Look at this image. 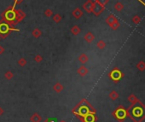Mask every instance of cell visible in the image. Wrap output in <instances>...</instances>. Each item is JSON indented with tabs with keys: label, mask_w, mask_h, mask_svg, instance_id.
I'll return each mask as SVG.
<instances>
[{
	"label": "cell",
	"mask_w": 145,
	"mask_h": 122,
	"mask_svg": "<svg viewBox=\"0 0 145 122\" xmlns=\"http://www.w3.org/2000/svg\"><path fill=\"white\" fill-rule=\"evenodd\" d=\"M113 115L116 118L117 120H119L121 122L123 120L126 118V115H127V112L126 110H124V108L122 106H120L119 108H117V110L113 113Z\"/></svg>",
	"instance_id": "6da1fadb"
},
{
	"label": "cell",
	"mask_w": 145,
	"mask_h": 122,
	"mask_svg": "<svg viewBox=\"0 0 145 122\" xmlns=\"http://www.w3.org/2000/svg\"><path fill=\"white\" fill-rule=\"evenodd\" d=\"M89 113H91V111L88 106H85V105L81 106L80 105V107H79V112L74 113V114H75V115H79V116H82V117H85V116L87 115Z\"/></svg>",
	"instance_id": "7a4b0ae2"
},
{
	"label": "cell",
	"mask_w": 145,
	"mask_h": 122,
	"mask_svg": "<svg viewBox=\"0 0 145 122\" xmlns=\"http://www.w3.org/2000/svg\"><path fill=\"white\" fill-rule=\"evenodd\" d=\"M109 76H111V78L114 81H115V82H117L122 77V74L118 69H114V71L109 74Z\"/></svg>",
	"instance_id": "3957f363"
},
{
	"label": "cell",
	"mask_w": 145,
	"mask_h": 122,
	"mask_svg": "<svg viewBox=\"0 0 145 122\" xmlns=\"http://www.w3.org/2000/svg\"><path fill=\"white\" fill-rule=\"evenodd\" d=\"M107 22L109 24V25H110L111 27H112L113 29H117L119 26H120V25H119L118 21H117V20L115 19L113 15L109 16V18L107 19Z\"/></svg>",
	"instance_id": "277c9868"
},
{
	"label": "cell",
	"mask_w": 145,
	"mask_h": 122,
	"mask_svg": "<svg viewBox=\"0 0 145 122\" xmlns=\"http://www.w3.org/2000/svg\"><path fill=\"white\" fill-rule=\"evenodd\" d=\"M143 113H144V110L142 108H140V107H135L132 111V114L135 117H140L141 115H143ZM143 117L145 119L144 115H143Z\"/></svg>",
	"instance_id": "5b68a950"
},
{
	"label": "cell",
	"mask_w": 145,
	"mask_h": 122,
	"mask_svg": "<svg viewBox=\"0 0 145 122\" xmlns=\"http://www.w3.org/2000/svg\"><path fill=\"white\" fill-rule=\"evenodd\" d=\"M96 120V116H95V114H92V113H89L87 115L85 116L84 118V122H95V121Z\"/></svg>",
	"instance_id": "8992f818"
},
{
	"label": "cell",
	"mask_w": 145,
	"mask_h": 122,
	"mask_svg": "<svg viewBox=\"0 0 145 122\" xmlns=\"http://www.w3.org/2000/svg\"><path fill=\"white\" fill-rule=\"evenodd\" d=\"M30 121L31 122H41L42 121V117L38 113H34L32 114L30 117Z\"/></svg>",
	"instance_id": "52a82bcc"
},
{
	"label": "cell",
	"mask_w": 145,
	"mask_h": 122,
	"mask_svg": "<svg viewBox=\"0 0 145 122\" xmlns=\"http://www.w3.org/2000/svg\"><path fill=\"white\" fill-rule=\"evenodd\" d=\"M88 72H89L88 69H87L85 66H80V67L79 68V70H78V74L82 77L85 76V75L88 74Z\"/></svg>",
	"instance_id": "ba28073f"
},
{
	"label": "cell",
	"mask_w": 145,
	"mask_h": 122,
	"mask_svg": "<svg viewBox=\"0 0 145 122\" xmlns=\"http://www.w3.org/2000/svg\"><path fill=\"white\" fill-rule=\"evenodd\" d=\"M63 89H64V86H63V85L61 84L60 82H56L53 86V90L55 92H58V93H60L61 92H62Z\"/></svg>",
	"instance_id": "9c48e42d"
},
{
	"label": "cell",
	"mask_w": 145,
	"mask_h": 122,
	"mask_svg": "<svg viewBox=\"0 0 145 122\" xmlns=\"http://www.w3.org/2000/svg\"><path fill=\"white\" fill-rule=\"evenodd\" d=\"M128 101L130 102V103H131V105H134L136 104V103H138V99H137V98L136 97V96L134 95V94H131V95L128 97Z\"/></svg>",
	"instance_id": "30bf717a"
},
{
	"label": "cell",
	"mask_w": 145,
	"mask_h": 122,
	"mask_svg": "<svg viewBox=\"0 0 145 122\" xmlns=\"http://www.w3.org/2000/svg\"><path fill=\"white\" fill-rule=\"evenodd\" d=\"M94 38H95V37L91 32H88L85 36V40L87 42H92L94 40Z\"/></svg>",
	"instance_id": "8fae6325"
},
{
	"label": "cell",
	"mask_w": 145,
	"mask_h": 122,
	"mask_svg": "<svg viewBox=\"0 0 145 122\" xmlns=\"http://www.w3.org/2000/svg\"><path fill=\"white\" fill-rule=\"evenodd\" d=\"M89 60V58H88V56H87L85 53H81V55L79 57V62L80 63H82V64H85V63L88 61Z\"/></svg>",
	"instance_id": "7c38bea8"
},
{
	"label": "cell",
	"mask_w": 145,
	"mask_h": 122,
	"mask_svg": "<svg viewBox=\"0 0 145 122\" xmlns=\"http://www.w3.org/2000/svg\"><path fill=\"white\" fill-rule=\"evenodd\" d=\"M119 93L117 92L116 91H114V90H113L112 92L109 93V98H110L111 99H112L113 101H114V100H116L117 98H119Z\"/></svg>",
	"instance_id": "4fadbf2b"
},
{
	"label": "cell",
	"mask_w": 145,
	"mask_h": 122,
	"mask_svg": "<svg viewBox=\"0 0 145 122\" xmlns=\"http://www.w3.org/2000/svg\"><path fill=\"white\" fill-rule=\"evenodd\" d=\"M137 68L140 71H143L145 70V63L144 61H140L138 64H137Z\"/></svg>",
	"instance_id": "5bb4252c"
},
{
	"label": "cell",
	"mask_w": 145,
	"mask_h": 122,
	"mask_svg": "<svg viewBox=\"0 0 145 122\" xmlns=\"http://www.w3.org/2000/svg\"><path fill=\"white\" fill-rule=\"evenodd\" d=\"M105 46H106V44H105V42H103V41H102V40H100L99 42H97V47L99 48L100 49H103L105 48Z\"/></svg>",
	"instance_id": "9a60e30c"
},
{
	"label": "cell",
	"mask_w": 145,
	"mask_h": 122,
	"mask_svg": "<svg viewBox=\"0 0 145 122\" xmlns=\"http://www.w3.org/2000/svg\"><path fill=\"white\" fill-rule=\"evenodd\" d=\"M4 76H5V78L8 79V80H10V79H12V78H13V74H12V72L7 71L6 73H5Z\"/></svg>",
	"instance_id": "2e32d148"
},
{
	"label": "cell",
	"mask_w": 145,
	"mask_h": 122,
	"mask_svg": "<svg viewBox=\"0 0 145 122\" xmlns=\"http://www.w3.org/2000/svg\"><path fill=\"white\" fill-rule=\"evenodd\" d=\"M79 31H80V30H79V28L78 26H74L72 29V32L73 33V35H78L79 33Z\"/></svg>",
	"instance_id": "e0dca14e"
},
{
	"label": "cell",
	"mask_w": 145,
	"mask_h": 122,
	"mask_svg": "<svg viewBox=\"0 0 145 122\" xmlns=\"http://www.w3.org/2000/svg\"><path fill=\"white\" fill-rule=\"evenodd\" d=\"M27 64V61H26V60H24V59H21L19 61V64L21 66H24L25 64Z\"/></svg>",
	"instance_id": "ac0fdd59"
},
{
	"label": "cell",
	"mask_w": 145,
	"mask_h": 122,
	"mask_svg": "<svg viewBox=\"0 0 145 122\" xmlns=\"http://www.w3.org/2000/svg\"><path fill=\"white\" fill-rule=\"evenodd\" d=\"M40 35H41V32H40V31H37V30L33 31V36L36 37H38Z\"/></svg>",
	"instance_id": "d6986e66"
},
{
	"label": "cell",
	"mask_w": 145,
	"mask_h": 122,
	"mask_svg": "<svg viewBox=\"0 0 145 122\" xmlns=\"http://www.w3.org/2000/svg\"><path fill=\"white\" fill-rule=\"evenodd\" d=\"M42 60L43 59H42V57L40 56V55H37V56L35 57V60H36L37 62H41Z\"/></svg>",
	"instance_id": "ffe728a7"
},
{
	"label": "cell",
	"mask_w": 145,
	"mask_h": 122,
	"mask_svg": "<svg viewBox=\"0 0 145 122\" xmlns=\"http://www.w3.org/2000/svg\"><path fill=\"white\" fill-rule=\"evenodd\" d=\"M55 121H56L55 119H53V118H49V119L45 120L44 122H55Z\"/></svg>",
	"instance_id": "44dd1931"
},
{
	"label": "cell",
	"mask_w": 145,
	"mask_h": 122,
	"mask_svg": "<svg viewBox=\"0 0 145 122\" xmlns=\"http://www.w3.org/2000/svg\"><path fill=\"white\" fill-rule=\"evenodd\" d=\"M3 114V109H2L1 107H0V116H1Z\"/></svg>",
	"instance_id": "7402d4cb"
},
{
	"label": "cell",
	"mask_w": 145,
	"mask_h": 122,
	"mask_svg": "<svg viewBox=\"0 0 145 122\" xmlns=\"http://www.w3.org/2000/svg\"><path fill=\"white\" fill-rule=\"evenodd\" d=\"M3 53V48L0 46V53Z\"/></svg>",
	"instance_id": "603a6c76"
},
{
	"label": "cell",
	"mask_w": 145,
	"mask_h": 122,
	"mask_svg": "<svg viewBox=\"0 0 145 122\" xmlns=\"http://www.w3.org/2000/svg\"><path fill=\"white\" fill-rule=\"evenodd\" d=\"M60 122H66V121H61Z\"/></svg>",
	"instance_id": "cb8c5ba5"
}]
</instances>
